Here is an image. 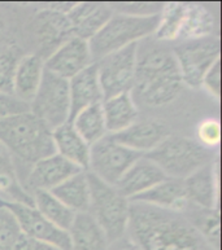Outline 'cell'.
Instances as JSON below:
<instances>
[{
  "instance_id": "cell-3",
  "label": "cell",
  "mask_w": 222,
  "mask_h": 250,
  "mask_svg": "<svg viewBox=\"0 0 222 250\" xmlns=\"http://www.w3.org/2000/svg\"><path fill=\"white\" fill-rule=\"evenodd\" d=\"M144 156L152 161L166 178L181 180L213 162L212 150L205 149L195 139L172 134Z\"/></svg>"
},
{
  "instance_id": "cell-32",
  "label": "cell",
  "mask_w": 222,
  "mask_h": 250,
  "mask_svg": "<svg viewBox=\"0 0 222 250\" xmlns=\"http://www.w3.org/2000/svg\"><path fill=\"white\" fill-rule=\"evenodd\" d=\"M21 236L15 215L0 202V250H15Z\"/></svg>"
},
{
  "instance_id": "cell-1",
  "label": "cell",
  "mask_w": 222,
  "mask_h": 250,
  "mask_svg": "<svg viewBox=\"0 0 222 250\" xmlns=\"http://www.w3.org/2000/svg\"><path fill=\"white\" fill-rule=\"evenodd\" d=\"M142 250H215L183 213L130 202L128 235Z\"/></svg>"
},
{
  "instance_id": "cell-25",
  "label": "cell",
  "mask_w": 222,
  "mask_h": 250,
  "mask_svg": "<svg viewBox=\"0 0 222 250\" xmlns=\"http://www.w3.org/2000/svg\"><path fill=\"white\" fill-rule=\"evenodd\" d=\"M215 17L205 5L200 3H186L185 19L178 41L192 42L213 37Z\"/></svg>"
},
{
  "instance_id": "cell-37",
  "label": "cell",
  "mask_w": 222,
  "mask_h": 250,
  "mask_svg": "<svg viewBox=\"0 0 222 250\" xmlns=\"http://www.w3.org/2000/svg\"><path fill=\"white\" fill-rule=\"evenodd\" d=\"M15 250H60L57 249L56 247L53 245H49L47 243H42V241H38V240L30 239V237H26V236H21L19 240V243L16 245Z\"/></svg>"
},
{
  "instance_id": "cell-27",
  "label": "cell",
  "mask_w": 222,
  "mask_h": 250,
  "mask_svg": "<svg viewBox=\"0 0 222 250\" xmlns=\"http://www.w3.org/2000/svg\"><path fill=\"white\" fill-rule=\"evenodd\" d=\"M70 124L73 125L79 136L90 146L108 135L102 103L91 105L89 108L81 110L70 120Z\"/></svg>"
},
{
  "instance_id": "cell-2",
  "label": "cell",
  "mask_w": 222,
  "mask_h": 250,
  "mask_svg": "<svg viewBox=\"0 0 222 250\" xmlns=\"http://www.w3.org/2000/svg\"><path fill=\"white\" fill-rule=\"evenodd\" d=\"M0 146L13 164L33 165L56 153L52 130L33 113L23 112L0 120Z\"/></svg>"
},
{
  "instance_id": "cell-21",
  "label": "cell",
  "mask_w": 222,
  "mask_h": 250,
  "mask_svg": "<svg viewBox=\"0 0 222 250\" xmlns=\"http://www.w3.org/2000/svg\"><path fill=\"white\" fill-rule=\"evenodd\" d=\"M130 202H139L158 209L173 210L182 213L187 206L183 180L166 178L156 184L154 188L132 198Z\"/></svg>"
},
{
  "instance_id": "cell-20",
  "label": "cell",
  "mask_w": 222,
  "mask_h": 250,
  "mask_svg": "<svg viewBox=\"0 0 222 250\" xmlns=\"http://www.w3.org/2000/svg\"><path fill=\"white\" fill-rule=\"evenodd\" d=\"M43 73L44 60L38 53L22 55L13 78V96L25 104H30L41 86Z\"/></svg>"
},
{
  "instance_id": "cell-34",
  "label": "cell",
  "mask_w": 222,
  "mask_h": 250,
  "mask_svg": "<svg viewBox=\"0 0 222 250\" xmlns=\"http://www.w3.org/2000/svg\"><path fill=\"white\" fill-rule=\"evenodd\" d=\"M112 9L122 15L135 16V17H151L157 16L162 8L158 3H120L110 4Z\"/></svg>"
},
{
  "instance_id": "cell-22",
  "label": "cell",
  "mask_w": 222,
  "mask_h": 250,
  "mask_svg": "<svg viewBox=\"0 0 222 250\" xmlns=\"http://www.w3.org/2000/svg\"><path fill=\"white\" fill-rule=\"evenodd\" d=\"M70 250H108L110 240L91 214L78 213L68 229Z\"/></svg>"
},
{
  "instance_id": "cell-38",
  "label": "cell",
  "mask_w": 222,
  "mask_h": 250,
  "mask_svg": "<svg viewBox=\"0 0 222 250\" xmlns=\"http://www.w3.org/2000/svg\"><path fill=\"white\" fill-rule=\"evenodd\" d=\"M108 250H142L136 245L133 240H130L128 236H125L122 239L117 240L114 243L110 244Z\"/></svg>"
},
{
  "instance_id": "cell-29",
  "label": "cell",
  "mask_w": 222,
  "mask_h": 250,
  "mask_svg": "<svg viewBox=\"0 0 222 250\" xmlns=\"http://www.w3.org/2000/svg\"><path fill=\"white\" fill-rule=\"evenodd\" d=\"M186 3H165L157 16L154 37L157 42L178 41L185 19Z\"/></svg>"
},
{
  "instance_id": "cell-33",
  "label": "cell",
  "mask_w": 222,
  "mask_h": 250,
  "mask_svg": "<svg viewBox=\"0 0 222 250\" xmlns=\"http://www.w3.org/2000/svg\"><path fill=\"white\" fill-rule=\"evenodd\" d=\"M196 142L205 149L212 150L219 146L221 140V125L219 120L207 118L203 120L196 127Z\"/></svg>"
},
{
  "instance_id": "cell-4",
  "label": "cell",
  "mask_w": 222,
  "mask_h": 250,
  "mask_svg": "<svg viewBox=\"0 0 222 250\" xmlns=\"http://www.w3.org/2000/svg\"><path fill=\"white\" fill-rule=\"evenodd\" d=\"M86 175L90 186L89 213L103 228L112 244L128 235L130 201L116 187L104 183L89 171Z\"/></svg>"
},
{
  "instance_id": "cell-19",
  "label": "cell",
  "mask_w": 222,
  "mask_h": 250,
  "mask_svg": "<svg viewBox=\"0 0 222 250\" xmlns=\"http://www.w3.org/2000/svg\"><path fill=\"white\" fill-rule=\"evenodd\" d=\"M69 95H70V120L83 109L103 103L104 97L99 83L98 70L95 62L69 79Z\"/></svg>"
},
{
  "instance_id": "cell-14",
  "label": "cell",
  "mask_w": 222,
  "mask_h": 250,
  "mask_svg": "<svg viewBox=\"0 0 222 250\" xmlns=\"http://www.w3.org/2000/svg\"><path fill=\"white\" fill-rule=\"evenodd\" d=\"M83 171L78 166L69 162L57 153L35 162L27 174L26 183L29 189L52 190L70 176Z\"/></svg>"
},
{
  "instance_id": "cell-23",
  "label": "cell",
  "mask_w": 222,
  "mask_h": 250,
  "mask_svg": "<svg viewBox=\"0 0 222 250\" xmlns=\"http://www.w3.org/2000/svg\"><path fill=\"white\" fill-rule=\"evenodd\" d=\"M52 139L55 150L59 156L78 166L83 171H87L90 146L79 136L70 121L55 128L52 131Z\"/></svg>"
},
{
  "instance_id": "cell-6",
  "label": "cell",
  "mask_w": 222,
  "mask_h": 250,
  "mask_svg": "<svg viewBox=\"0 0 222 250\" xmlns=\"http://www.w3.org/2000/svg\"><path fill=\"white\" fill-rule=\"evenodd\" d=\"M29 112L42 120L51 130L70 121L69 81L45 70L41 86L29 104Z\"/></svg>"
},
{
  "instance_id": "cell-15",
  "label": "cell",
  "mask_w": 222,
  "mask_h": 250,
  "mask_svg": "<svg viewBox=\"0 0 222 250\" xmlns=\"http://www.w3.org/2000/svg\"><path fill=\"white\" fill-rule=\"evenodd\" d=\"M114 11L110 4L104 3H73L68 12L73 37L89 42L102 30Z\"/></svg>"
},
{
  "instance_id": "cell-24",
  "label": "cell",
  "mask_w": 222,
  "mask_h": 250,
  "mask_svg": "<svg viewBox=\"0 0 222 250\" xmlns=\"http://www.w3.org/2000/svg\"><path fill=\"white\" fill-rule=\"evenodd\" d=\"M108 135H116L138 121L139 110L130 92L110 97L102 103Z\"/></svg>"
},
{
  "instance_id": "cell-9",
  "label": "cell",
  "mask_w": 222,
  "mask_h": 250,
  "mask_svg": "<svg viewBox=\"0 0 222 250\" xmlns=\"http://www.w3.org/2000/svg\"><path fill=\"white\" fill-rule=\"evenodd\" d=\"M138 43L110 53L95 62L104 100L130 92L135 82Z\"/></svg>"
},
{
  "instance_id": "cell-30",
  "label": "cell",
  "mask_w": 222,
  "mask_h": 250,
  "mask_svg": "<svg viewBox=\"0 0 222 250\" xmlns=\"http://www.w3.org/2000/svg\"><path fill=\"white\" fill-rule=\"evenodd\" d=\"M22 55L15 44L0 45V92L13 96V78Z\"/></svg>"
},
{
  "instance_id": "cell-40",
  "label": "cell",
  "mask_w": 222,
  "mask_h": 250,
  "mask_svg": "<svg viewBox=\"0 0 222 250\" xmlns=\"http://www.w3.org/2000/svg\"><path fill=\"white\" fill-rule=\"evenodd\" d=\"M0 201H1V196H0Z\"/></svg>"
},
{
  "instance_id": "cell-31",
  "label": "cell",
  "mask_w": 222,
  "mask_h": 250,
  "mask_svg": "<svg viewBox=\"0 0 222 250\" xmlns=\"http://www.w3.org/2000/svg\"><path fill=\"white\" fill-rule=\"evenodd\" d=\"M205 241L215 250H220V214L217 209H199L195 217H187Z\"/></svg>"
},
{
  "instance_id": "cell-11",
  "label": "cell",
  "mask_w": 222,
  "mask_h": 250,
  "mask_svg": "<svg viewBox=\"0 0 222 250\" xmlns=\"http://www.w3.org/2000/svg\"><path fill=\"white\" fill-rule=\"evenodd\" d=\"M34 35L39 52L45 60L65 42L73 38V31L67 13L57 11L51 5L43 8L34 19Z\"/></svg>"
},
{
  "instance_id": "cell-35",
  "label": "cell",
  "mask_w": 222,
  "mask_h": 250,
  "mask_svg": "<svg viewBox=\"0 0 222 250\" xmlns=\"http://www.w3.org/2000/svg\"><path fill=\"white\" fill-rule=\"evenodd\" d=\"M201 87L212 97H215V99L219 100L220 95H221V60L217 61L209 69V71L204 77Z\"/></svg>"
},
{
  "instance_id": "cell-18",
  "label": "cell",
  "mask_w": 222,
  "mask_h": 250,
  "mask_svg": "<svg viewBox=\"0 0 222 250\" xmlns=\"http://www.w3.org/2000/svg\"><path fill=\"white\" fill-rule=\"evenodd\" d=\"M183 188L187 202H191L198 209H216L219 189L213 162L205 165L183 179Z\"/></svg>"
},
{
  "instance_id": "cell-8",
  "label": "cell",
  "mask_w": 222,
  "mask_h": 250,
  "mask_svg": "<svg viewBox=\"0 0 222 250\" xmlns=\"http://www.w3.org/2000/svg\"><path fill=\"white\" fill-rule=\"evenodd\" d=\"M142 154L121 146L112 135H106L90 146V160L87 171L110 184L116 186L124 174Z\"/></svg>"
},
{
  "instance_id": "cell-17",
  "label": "cell",
  "mask_w": 222,
  "mask_h": 250,
  "mask_svg": "<svg viewBox=\"0 0 222 250\" xmlns=\"http://www.w3.org/2000/svg\"><path fill=\"white\" fill-rule=\"evenodd\" d=\"M166 179L165 174L146 156H142L125 172L120 182L114 186L124 197L132 198L154 188L156 184Z\"/></svg>"
},
{
  "instance_id": "cell-5",
  "label": "cell",
  "mask_w": 222,
  "mask_h": 250,
  "mask_svg": "<svg viewBox=\"0 0 222 250\" xmlns=\"http://www.w3.org/2000/svg\"><path fill=\"white\" fill-rule=\"evenodd\" d=\"M157 16L135 17L114 12L102 30L89 41L92 61L96 62L110 53L154 35Z\"/></svg>"
},
{
  "instance_id": "cell-26",
  "label": "cell",
  "mask_w": 222,
  "mask_h": 250,
  "mask_svg": "<svg viewBox=\"0 0 222 250\" xmlns=\"http://www.w3.org/2000/svg\"><path fill=\"white\" fill-rule=\"evenodd\" d=\"M73 213H87L90 206V186L86 171H81L49 190Z\"/></svg>"
},
{
  "instance_id": "cell-39",
  "label": "cell",
  "mask_w": 222,
  "mask_h": 250,
  "mask_svg": "<svg viewBox=\"0 0 222 250\" xmlns=\"http://www.w3.org/2000/svg\"><path fill=\"white\" fill-rule=\"evenodd\" d=\"M3 29H4V21L3 19H1V16H0V34H1Z\"/></svg>"
},
{
  "instance_id": "cell-28",
  "label": "cell",
  "mask_w": 222,
  "mask_h": 250,
  "mask_svg": "<svg viewBox=\"0 0 222 250\" xmlns=\"http://www.w3.org/2000/svg\"><path fill=\"white\" fill-rule=\"evenodd\" d=\"M31 196L34 200V208L45 219L49 220L56 227L68 231L74 219L75 213L67 208L60 200H57L51 192L35 190Z\"/></svg>"
},
{
  "instance_id": "cell-16",
  "label": "cell",
  "mask_w": 222,
  "mask_h": 250,
  "mask_svg": "<svg viewBox=\"0 0 222 250\" xmlns=\"http://www.w3.org/2000/svg\"><path fill=\"white\" fill-rule=\"evenodd\" d=\"M170 135L169 127L160 121H136L126 130L112 135L118 144L142 156L150 153Z\"/></svg>"
},
{
  "instance_id": "cell-7",
  "label": "cell",
  "mask_w": 222,
  "mask_h": 250,
  "mask_svg": "<svg viewBox=\"0 0 222 250\" xmlns=\"http://www.w3.org/2000/svg\"><path fill=\"white\" fill-rule=\"evenodd\" d=\"M183 84L201 88V83L209 69L220 61V41L215 37L200 41L182 42L173 49Z\"/></svg>"
},
{
  "instance_id": "cell-10",
  "label": "cell",
  "mask_w": 222,
  "mask_h": 250,
  "mask_svg": "<svg viewBox=\"0 0 222 250\" xmlns=\"http://www.w3.org/2000/svg\"><path fill=\"white\" fill-rule=\"evenodd\" d=\"M0 202L15 215L23 236L53 245L60 250H70L68 231L56 227L55 224L45 219L34 206L16 204V202Z\"/></svg>"
},
{
  "instance_id": "cell-12",
  "label": "cell",
  "mask_w": 222,
  "mask_h": 250,
  "mask_svg": "<svg viewBox=\"0 0 222 250\" xmlns=\"http://www.w3.org/2000/svg\"><path fill=\"white\" fill-rule=\"evenodd\" d=\"M185 88L181 74L156 75L135 79L130 95L136 105L160 108L173 103Z\"/></svg>"
},
{
  "instance_id": "cell-13",
  "label": "cell",
  "mask_w": 222,
  "mask_h": 250,
  "mask_svg": "<svg viewBox=\"0 0 222 250\" xmlns=\"http://www.w3.org/2000/svg\"><path fill=\"white\" fill-rule=\"evenodd\" d=\"M91 63H94V61L89 42L73 37L60 45L48 59H45L44 69L69 81Z\"/></svg>"
},
{
  "instance_id": "cell-36",
  "label": "cell",
  "mask_w": 222,
  "mask_h": 250,
  "mask_svg": "<svg viewBox=\"0 0 222 250\" xmlns=\"http://www.w3.org/2000/svg\"><path fill=\"white\" fill-rule=\"evenodd\" d=\"M23 112H29V104L17 100L12 95H5L0 92V120L4 117L13 116V114Z\"/></svg>"
}]
</instances>
